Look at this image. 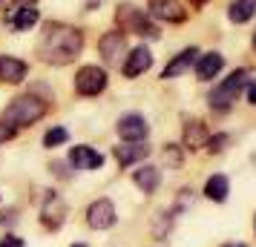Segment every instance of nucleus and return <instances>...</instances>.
<instances>
[{"mask_svg": "<svg viewBox=\"0 0 256 247\" xmlns=\"http://www.w3.org/2000/svg\"><path fill=\"white\" fill-rule=\"evenodd\" d=\"M75 247H86V245H75Z\"/></svg>", "mask_w": 256, "mask_h": 247, "instance_id": "nucleus-29", "label": "nucleus"}, {"mask_svg": "<svg viewBox=\"0 0 256 247\" xmlns=\"http://www.w3.org/2000/svg\"><path fill=\"white\" fill-rule=\"evenodd\" d=\"M196 58H198V49L196 46H190V49H184V52H178L167 66H164V72H162V78H178V75H184V72H190V66L196 63Z\"/></svg>", "mask_w": 256, "mask_h": 247, "instance_id": "nucleus-12", "label": "nucleus"}, {"mask_svg": "<svg viewBox=\"0 0 256 247\" xmlns=\"http://www.w3.org/2000/svg\"><path fill=\"white\" fill-rule=\"evenodd\" d=\"M75 89H78V95H86V98L104 92L106 89V72L98 69V66H81L78 75H75Z\"/></svg>", "mask_w": 256, "mask_h": 247, "instance_id": "nucleus-5", "label": "nucleus"}, {"mask_svg": "<svg viewBox=\"0 0 256 247\" xmlns=\"http://www.w3.org/2000/svg\"><path fill=\"white\" fill-rule=\"evenodd\" d=\"M38 17H40V12H38L35 6H18V9L9 14V23H12L18 32H26V29H32V26L38 23Z\"/></svg>", "mask_w": 256, "mask_h": 247, "instance_id": "nucleus-18", "label": "nucleus"}, {"mask_svg": "<svg viewBox=\"0 0 256 247\" xmlns=\"http://www.w3.org/2000/svg\"><path fill=\"white\" fill-rule=\"evenodd\" d=\"M190 3H193V6H202V3H204V0H190Z\"/></svg>", "mask_w": 256, "mask_h": 247, "instance_id": "nucleus-26", "label": "nucleus"}, {"mask_svg": "<svg viewBox=\"0 0 256 247\" xmlns=\"http://www.w3.org/2000/svg\"><path fill=\"white\" fill-rule=\"evenodd\" d=\"M244 78H248V72L236 69L230 78H224L219 86H213V92H210V98H208L210 106H213V109H228V106H233V101L239 98V92H242V86H244Z\"/></svg>", "mask_w": 256, "mask_h": 247, "instance_id": "nucleus-4", "label": "nucleus"}, {"mask_svg": "<svg viewBox=\"0 0 256 247\" xmlns=\"http://www.w3.org/2000/svg\"><path fill=\"white\" fill-rule=\"evenodd\" d=\"M147 155H150V147H147V144H138V141H130V144H124V147H116V161L121 167L136 164V161L147 158Z\"/></svg>", "mask_w": 256, "mask_h": 247, "instance_id": "nucleus-15", "label": "nucleus"}, {"mask_svg": "<svg viewBox=\"0 0 256 247\" xmlns=\"http://www.w3.org/2000/svg\"><path fill=\"white\" fill-rule=\"evenodd\" d=\"M84 49V35L72 26L64 23H49L46 32L38 40V55L46 63H55V66H64L70 60L78 58V52Z\"/></svg>", "mask_w": 256, "mask_h": 247, "instance_id": "nucleus-1", "label": "nucleus"}, {"mask_svg": "<svg viewBox=\"0 0 256 247\" xmlns=\"http://www.w3.org/2000/svg\"><path fill=\"white\" fill-rule=\"evenodd\" d=\"M98 49H101V55H104L106 63H121L124 52H127V40H124L121 32H106V35L98 40Z\"/></svg>", "mask_w": 256, "mask_h": 247, "instance_id": "nucleus-8", "label": "nucleus"}, {"mask_svg": "<svg viewBox=\"0 0 256 247\" xmlns=\"http://www.w3.org/2000/svg\"><path fill=\"white\" fill-rule=\"evenodd\" d=\"M118 135L124 141H144L150 135V127H147V121L141 115H124L118 121Z\"/></svg>", "mask_w": 256, "mask_h": 247, "instance_id": "nucleus-9", "label": "nucleus"}, {"mask_svg": "<svg viewBox=\"0 0 256 247\" xmlns=\"http://www.w3.org/2000/svg\"><path fill=\"white\" fill-rule=\"evenodd\" d=\"M132 181H136V187L144 190V193H156L158 184H162V173H158V167H141L132 173Z\"/></svg>", "mask_w": 256, "mask_h": 247, "instance_id": "nucleus-17", "label": "nucleus"}, {"mask_svg": "<svg viewBox=\"0 0 256 247\" xmlns=\"http://www.w3.org/2000/svg\"><path fill=\"white\" fill-rule=\"evenodd\" d=\"M118 23H121V29H127V32H132V35H141V37H158V29L150 23V17H147V12L144 9H138V6H132V3H124V6H118Z\"/></svg>", "mask_w": 256, "mask_h": 247, "instance_id": "nucleus-3", "label": "nucleus"}, {"mask_svg": "<svg viewBox=\"0 0 256 247\" xmlns=\"http://www.w3.org/2000/svg\"><path fill=\"white\" fill-rule=\"evenodd\" d=\"M0 247H24V239H18V236H6V239H0Z\"/></svg>", "mask_w": 256, "mask_h": 247, "instance_id": "nucleus-24", "label": "nucleus"}, {"mask_svg": "<svg viewBox=\"0 0 256 247\" xmlns=\"http://www.w3.org/2000/svg\"><path fill=\"white\" fill-rule=\"evenodd\" d=\"M248 101H250V104H256V83H250V86H248Z\"/></svg>", "mask_w": 256, "mask_h": 247, "instance_id": "nucleus-25", "label": "nucleus"}, {"mask_svg": "<svg viewBox=\"0 0 256 247\" xmlns=\"http://www.w3.org/2000/svg\"><path fill=\"white\" fill-rule=\"evenodd\" d=\"M224 247H244V245H224Z\"/></svg>", "mask_w": 256, "mask_h": 247, "instance_id": "nucleus-27", "label": "nucleus"}, {"mask_svg": "<svg viewBox=\"0 0 256 247\" xmlns=\"http://www.w3.org/2000/svg\"><path fill=\"white\" fill-rule=\"evenodd\" d=\"M256 14V0H233L230 9H228V17L233 23H248Z\"/></svg>", "mask_w": 256, "mask_h": 247, "instance_id": "nucleus-19", "label": "nucleus"}, {"mask_svg": "<svg viewBox=\"0 0 256 247\" xmlns=\"http://www.w3.org/2000/svg\"><path fill=\"white\" fill-rule=\"evenodd\" d=\"M9 138H14V127L6 121V118H0V144L9 141Z\"/></svg>", "mask_w": 256, "mask_h": 247, "instance_id": "nucleus-23", "label": "nucleus"}, {"mask_svg": "<svg viewBox=\"0 0 256 247\" xmlns=\"http://www.w3.org/2000/svg\"><path fill=\"white\" fill-rule=\"evenodd\" d=\"M46 115V104L35 98V95H20V98H14L12 104L6 106V112L3 118L12 124V127H26V124H35L40 118Z\"/></svg>", "mask_w": 256, "mask_h": 247, "instance_id": "nucleus-2", "label": "nucleus"}, {"mask_svg": "<svg viewBox=\"0 0 256 247\" xmlns=\"http://www.w3.org/2000/svg\"><path fill=\"white\" fill-rule=\"evenodd\" d=\"M26 72H29V66L24 60L12 58V55H0V81L3 83H20Z\"/></svg>", "mask_w": 256, "mask_h": 247, "instance_id": "nucleus-13", "label": "nucleus"}, {"mask_svg": "<svg viewBox=\"0 0 256 247\" xmlns=\"http://www.w3.org/2000/svg\"><path fill=\"white\" fill-rule=\"evenodd\" d=\"M118 213H116V204L110 199H98L90 204V210H86V222L92 230H110L112 224H116Z\"/></svg>", "mask_w": 256, "mask_h": 247, "instance_id": "nucleus-6", "label": "nucleus"}, {"mask_svg": "<svg viewBox=\"0 0 256 247\" xmlns=\"http://www.w3.org/2000/svg\"><path fill=\"white\" fill-rule=\"evenodd\" d=\"M150 14L158 17V20H167V23H182L187 17V12L182 9L178 0H150Z\"/></svg>", "mask_w": 256, "mask_h": 247, "instance_id": "nucleus-7", "label": "nucleus"}, {"mask_svg": "<svg viewBox=\"0 0 256 247\" xmlns=\"http://www.w3.org/2000/svg\"><path fill=\"white\" fill-rule=\"evenodd\" d=\"M228 193H230V184H228V178L224 176H210L208 184H204V196L210 201H224L228 199Z\"/></svg>", "mask_w": 256, "mask_h": 247, "instance_id": "nucleus-20", "label": "nucleus"}, {"mask_svg": "<svg viewBox=\"0 0 256 247\" xmlns=\"http://www.w3.org/2000/svg\"><path fill=\"white\" fill-rule=\"evenodd\" d=\"M208 130H204V124L202 121H187L184 124V150H190V153H196V150H202L204 144H208Z\"/></svg>", "mask_w": 256, "mask_h": 247, "instance_id": "nucleus-16", "label": "nucleus"}, {"mask_svg": "<svg viewBox=\"0 0 256 247\" xmlns=\"http://www.w3.org/2000/svg\"><path fill=\"white\" fill-rule=\"evenodd\" d=\"M228 141H230V138H228L224 132H222V135H210V138H208V150H210V153H222Z\"/></svg>", "mask_w": 256, "mask_h": 247, "instance_id": "nucleus-22", "label": "nucleus"}, {"mask_svg": "<svg viewBox=\"0 0 256 247\" xmlns=\"http://www.w3.org/2000/svg\"><path fill=\"white\" fill-rule=\"evenodd\" d=\"M66 141H70V132L64 130V127H52V130L44 135V144H46L49 150H52V147H60V144H66Z\"/></svg>", "mask_w": 256, "mask_h": 247, "instance_id": "nucleus-21", "label": "nucleus"}, {"mask_svg": "<svg viewBox=\"0 0 256 247\" xmlns=\"http://www.w3.org/2000/svg\"><path fill=\"white\" fill-rule=\"evenodd\" d=\"M70 164L75 170H101L104 155L95 153L92 147H72L70 150Z\"/></svg>", "mask_w": 256, "mask_h": 247, "instance_id": "nucleus-10", "label": "nucleus"}, {"mask_svg": "<svg viewBox=\"0 0 256 247\" xmlns=\"http://www.w3.org/2000/svg\"><path fill=\"white\" fill-rule=\"evenodd\" d=\"M152 66V55H150V49H132L127 55V60H124V75L127 78H138V75H144V72Z\"/></svg>", "mask_w": 256, "mask_h": 247, "instance_id": "nucleus-11", "label": "nucleus"}, {"mask_svg": "<svg viewBox=\"0 0 256 247\" xmlns=\"http://www.w3.org/2000/svg\"><path fill=\"white\" fill-rule=\"evenodd\" d=\"M222 66H224V58H222L219 52H208V55H202L198 63H196V78L198 81H213L222 72Z\"/></svg>", "mask_w": 256, "mask_h": 247, "instance_id": "nucleus-14", "label": "nucleus"}, {"mask_svg": "<svg viewBox=\"0 0 256 247\" xmlns=\"http://www.w3.org/2000/svg\"><path fill=\"white\" fill-rule=\"evenodd\" d=\"M254 49H256V35H254Z\"/></svg>", "mask_w": 256, "mask_h": 247, "instance_id": "nucleus-28", "label": "nucleus"}]
</instances>
